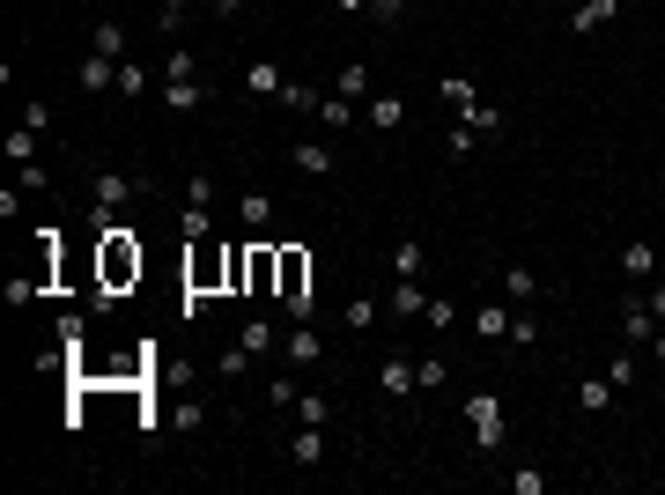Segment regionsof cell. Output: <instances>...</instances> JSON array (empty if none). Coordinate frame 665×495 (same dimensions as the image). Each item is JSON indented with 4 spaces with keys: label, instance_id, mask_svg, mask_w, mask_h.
Masks as SVG:
<instances>
[{
    "label": "cell",
    "instance_id": "cell-1",
    "mask_svg": "<svg viewBox=\"0 0 665 495\" xmlns=\"http://www.w3.org/2000/svg\"><path fill=\"white\" fill-rule=\"evenodd\" d=\"M133 281H141V237H133L126 222H111V230H104V244H97V303L126 296Z\"/></svg>",
    "mask_w": 665,
    "mask_h": 495
},
{
    "label": "cell",
    "instance_id": "cell-2",
    "mask_svg": "<svg viewBox=\"0 0 665 495\" xmlns=\"http://www.w3.org/2000/svg\"><path fill=\"white\" fill-rule=\"evenodd\" d=\"M466 429H473V444H481L488 459H496V451H503V436H510V422H503V399H496V392H473V399H466Z\"/></svg>",
    "mask_w": 665,
    "mask_h": 495
},
{
    "label": "cell",
    "instance_id": "cell-3",
    "mask_svg": "<svg viewBox=\"0 0 665 495\" xmlns=\"http://www.w3.org/2000/svg\"><path fill=\"white\" fill-rule=\"evenodd\" d=\"M133 193V178H126V170H97V207H89V230H111V222H119V200Z\"/></svg>",
    "mask_w": 665,
    "mask_h": 495
},
{
    "label": "cell",
    "instance_id": "cell-4",
    "mask_svg": "<svg viewBox=\"0 0 665 495\" xmlns=\"http://www.w3.org/2000/svg\"><path fill=\"white\" fill-rule=\"evenodd\" d=\"M281 363H289V370H318V363H326V340H318V326H311V318L281 333Z\"/></svg>",
    "mask_w": 665,
    "mask_h": 495
},
{
    "label": "cell",
    "instance_id": "cell-5",
    "mask_svg": "<svg viewBox=\"0 0 665 495\" xmlns=\"http://www.w3.org/2000/svg\"><path fill=\"white\" fill-rule=\"evenodd\" d=\"M237 222H244L252 237H266V230L281 222V200H274V193H259V185H244V193H237Z\"/></svg>",
    "mask_w": 665,
    "mask_h": 495
},
{
    "label": "cell",
    "instance_id": "cell-6",
    "mask_svg": "<svg viewBox=\"0 0 665 495\" xmlns=\"http://www.w3.org/2000/svg\"><path fill=\"white\" fill-rule=\"evenodd\" d=\"M621 281H636V289H643V281H658V244H651V237H629V244H621Z\"/></svg>",
    "mask_w": 665,
    "mask_h": 495
},
{
    "label": "cell",
    "instance_id": "cell-7",
    "mask_svg": "<svg viewBox=\"0 0 665 495\" xmlns=\"http://www.w3.org/2000/svg\"><path fill=\"white\" fill-rule=\"evenodd\" d=\"M74 82H82L89 97H104V89H119V60H104V52H89V60H74Z\"/></svg>",
    "mask_w": 665,
    "mask_h": 495
},
{
    "label": "cell",
    "instance_id": "cell-8",
    "mask_svg": "<svg viewBox=\"0 0 665 495\" xmlns=\"http://www.w3.org/2000/svg\"><path fill=\"white\" fill-rule=\"evenodd\" d=\"M621 333H629V348H651V333H658V318H651V303H643V289L621 303Z\"/></svg>",
    "mask_w": 665,
    "mask_h": 495
},
{
    "label": "cell",
    "instance_id": "cell-9",
    "mask_svg": "<svg viewBox=\"0 0 665 495\" xmlns=\"http://www.w3.org/2000/svg\"><path fill=\"white\" fill-rule=\"evenodd\" d=\"M377 385H385V399H407V392H422V377H414V355H385Z\"/></svg>",
    "mask_w": 665,
    "mask_h": 495
},
{
    "label": "cell",
    "instance_id": "cell-10",
    "mask_svg": "<svg viewBox=\"0 0 665 495\" xmlns=\"http://www.w3.org/2000/svg\"><path fill=\"white\" fill-rule=\"evenodd\" d=\"M496 289H503V303H510V311H518V303H540V274H532V266H503V281H496Z\"/></svg>",
    "mask_w": 665,
    "mask_h": 495
},
{
    "label": "cell",
    "instance_id": "cell-11",
    "mask_svg": "<svg viewBox=\"0 0 665 495\" xmlns=\"http://www.w3.org/2000/svg\"><path fill=\"white\" fill-rule=\"evenodd\" d=\"M289 459L318 473V466H326V429H318V422H303V429L289 436Z\"/></svg>",
    "mask_w": 665,
    "mask_h": 495
},
{
    "label": "cell",
    "instance_id": "cell-12",
    "mask_svg": "<svg viewBox=\"0 0 665 495\" xmlns=\"http://www.w3.org/2000/svg\"><path fill=\"white\" fill-rule=\"evenodd\" d=\"M126 45H133V37H126L119 15H104V23L89 30V52H104V60H126Z\"/></svg>",
    "mask_w": 665,
    "mask_h": 495
},
{
    "label": "cell",
    "instance_id": "cell-13",
    "mask_svg": "<svg viewBox=\"0 0 665 495\" xmlns=\"http://www.w3.org/2000/svg\"><path fill=\"white\" fill-rule=\"evenodd\" d=\"M289 163L303 170V178H333V148H326V141H296Z\"/></svg>",
    "mask_w": 665,
    "mask_h": 495
},
{
    "label": "cell",
    "instance_id": "cell-14",
    "mask_svg": "<svg viewBox=\"0 0 665 495\" xmlns=\"http://www.w3.org/2000/svg\"><path fill=\"white\" fill-rule=\"evenodd\" d=\"M385 311H392V318H422V311H429V289H422V281H392Z\"/></svg>",
    "mask_w": 665,
    "mask_h": 495
},
{
    "label": "cell",
    "instance_id": "cell-15",
    "mask_svg": "<svg viewBox=\"0 0 665 495\" xmlns=\"http://www.w3.org/2000/svg\"><path fill=\"white\" fill-rule=\"evenodd\" d=\"M318 126H333V133H348V126H363V111H355V97H318Z\"/></svg>",
    "mask_w": 665,
    "mask_h": 495
},
{
    "label": "cell",
    "instance_id": "cell-16",
    "mask_svg": "<svg viewBox=\"0 0 665 495\" xmlns=\"http://www.w3.org/2000/svg\"><path fill=\"white\" fill-rule=\"evenodd\" d=\"M466 326L481 333V340H510V303H503V296H496V303H481V311H473Z\"/></svg>",
    "mask_w": 665,
    "mask_h": 495
},
{
    "label": "cell",
    "instance_id": "cell-17",
    "mask_svg": "<svg viewBox=\"0 0 665 495\" xmlns=\"http://www.w3.org/2000/svg\"><path fill=\"white\" fill-rule=\"evenodd\" d=\"M363 119H370L377 133H399V126H407V104H399V97H392V89H377V97H370V111H363Z\"/></svg>",
    "mask_w": 665,
    "mask_h": 495
},
{
    "label": "cell",
    "instance_id": "cell-18",
    "mask_svg": "<svg viewBox=\"0 0 665 495\" xmlns=\"http://www.w3.org/2000/svg\"><path fill=\"white\" fill-rule=\"evenodd\" d=\"M614 15H621V0H584V8L569 15V30H577V37H592V30H606V23H614Z\"/></svg>",
    "mask_w": 665,
    "mask_h": 495
},
{
    "label": "cell",
    "instance_id": "cell-19",
    "mask_svg": "<svg viewBox=\"0 0 665 495\" xmlns=\"http://www.w3.org/2000/svg\"><path fill=\"white\" fill-rule=\"evenodd\" d=\"M37 141H45V133L15 119V126H8V141H0V148H8V163H15V170H23V163H37Z\"/></svg>",
    "mask_w": 665,
    "mask_h": 495
},
{
    "label": "cell",
    "instance_id": "cell-20",
    "mask_svg": "<svg viewBox=\"0 0 665 495\" xmlns=\"http://www.w3.org/2000/svg\"><path fill=\"white\" fill-rule=\"evenodd\" d=\"M459 119H466V126H473V133H488V141H496V133H503V126H510V119H503V104H488V97H473V104H466V111H459Z\"/></svg>",
    "mask_w": 665,
    "mask_h": 495
},
{
    "label": "cell",
    "instance_id": "cell-21",
    "mask_svg": "<svg viewBox=\"0 0 665 495\" xmlns=\"http://www.w3.org/2000/svg\"><path fill=\"white\" fill-rule=\"evenodd\" d=\"M281 82H289V74H281L274 60H252V67H244V89H252V97H281Z\"/></svg>",
    "mask_w": 665,
    "mask_h": 495
},
{
    "label": "cell",
    "instance_id": "cell-22",
    "mask_svg": "<svg viewBox=\"0 0 665 495\" xmlns=\"http://www.w3.org/2000/svg\"><path fill=\"white\" fill-rule=\"evenodd\" d=\"M392 274H399V281H422V237H399V252H392Z\"/></svg>",
    "mask_w": 665,
    "mask_h": 495
},
{
    "label": "cell",
    "instance_id": "cell-23",
    "mask_svg": "<svg viewBox=\"0 0 665 495\" xmlns=\"http://www.w3.org/2000/svg\"><path fill=\"white\" fill-rule=\"evenodd\" d=\"M296 422H318V429H326V422H333V399L318 392V385H311V392H296Z\"/></svg>",
    "mask_w": 665,
    "mask_h": 495
},
{
    "label": "cell",
    "instance_id": "cell-24",
    "mask_svg": "<svg viewBox=\"0 0 665 495\" xmlns=\"http://www.w3.org/2000/svg\"><path fill=\"white\" fill-rule=\"evenodd\" d=\"M333 89H340V97H355V104H363V97H370V67H363V60H348Z\"/></svg>",
    "mask_w": 665,
    "mask_h": 495
},
{
    "label": "cell",
    "instance_id": "cell-25",
    "mask_svg": "<svg viewBox=\"0 0 665 495\" xmlns=\"http://www.w3.org/2000/svg\"><path fill=\"white\" fill-rule=\"evenodd\" d=\"M237 340H244V348H252V355H266V348H281V333L266 326V318H244V333H237Z\"/></svg>",
    "mask_w": 665,
    "mask_h": 495
},
{
    "label": "cell",
    "instance_id": "cell-26",
    "mask_svg": "<svg viewBox=\"0 0 665 495\" xmlns=\"http://www.w3.org/2000/svg\"><path fill=\"white\" fill-rule=\"evenodd\" d=\"M119 97H133V104L148 97V67L141 60H119Z\"/></svg>",
    "mask_w": 665,
    "mask_h": 495
},
{
    "label": "cell",
    "instance_id": "cell-27",
    "mask_svg": "<svg viewBox=\"0 0 665 495\" xmlns=\"http://www.w3.org/2000/svg\"><path fill=\"white\" fill-rule=\"evenodd\" d=\"M606 399H614L606 377H584V385H577V407H584V414H606Z\"/></svg>",
    "mask_w": 665,
    "mask_h": 495
},
{
    "label": "cell",
    "instance_id": "cell-28",
    "mask_svg": "<svg viewBox=\"0 0 665 495\" xmlns=\"http://www.w3.org/2000/svg\"><path fill=\"white\" fill-rule=\"evenodd\" d=\"M429 333H451V326H459V303H451V296H429Z\"/></svg>",
    "mask_w": 665,
    "mask_h": 495
},
{
    "label": "cell",
    "instance_id": "cell-29",
    "mask_svg": "<svg viewBox=\"0 0 665 495\" xmlns=\"http://www.w3.org/2000/svg\"><path fill=\"white\" fill-rule=\"evenodd\" d=\"M340 326H348V333H370V326H377V303H370V296H355L348 311H340Z\"/></svg>",
    "mask_w": 665,
    "mask_h": 495
},
{
    "label": "cell",
    "instance_id": "cell-30",
    "mask_svg": "<svg viewBox=\"0 0 665 495\" xmlns=\"http://www.w3.org/2000/svg\"><path fill=\"white\" fill-rule=\"evenodd\" d=\"M200 97H207L200 82H163V104H170V111H193Z\"/></svg>",
    "mask_w": 665,
    "mask_h": 495
},
{
    "label": "cell",
    "instance_id": "cell-31",
    "mask_svg": "<svg viewBox=\"0 0 665 495\" xmlns=\"http://www.w3.org/2000/svg\"><path fill=\"white\" fill-rule=\"evenodd\" d=\"M510 495H547V473L540 466H510Z\"/></svg>",
    "mask_w": 665,
    "mask_h": 495
},
{
    "label": "cell",
    "instance_id": "cell-32",
    "mask_svg": "<svg viewBox=\"0 0 665 495\" xmlns=\"http://www.w3.org/2000/svg\"><path fill=\"white\" fill-rule=\"evenodd\" d=\"M163 82H193V52H185V45L163 52Z\"/></svg>",
    "mask_w": 665,
    "mask_h": 495
},
{
    "label": "cell",
    "instance_id": "cell-33",
    "mask_svg": "<svg viewBox=\"0 0 665 495\" xmlns=\"http://www.w3.org/2000/svg\"><path fill=\"white\" fill-rule=\"evenodd\" d=\"M606 385L629 392V385H636V355H606Z\"/></svg>",
    "mask_w": 665,
    "mask_h": 495
},
{
    "label": "cell",
    "instance_id": "cell-34",
    "mask_svg": "<svg viewBox=\"0 0 665 495\" xmlns=\"http://www.w3.org/2000/svg\"><path fill=\"white\" fill-rule=\"evenodd\" d=\"M414 377H422V392H436V385L451 377V363H444V355H422V363H414Z\"/></svg>",
    "mask_w": 665,
    "mask_h": 495
},
{
    "label": "cell",
    "instance_id": "cell-35",
    "mask_svg": "<svg viewBox=\"0 0 665 495\" xmlns=\"http://www.w3.org/2000/svg\"><path fill=\"white\" fill-rule=\"evenodd\" d=\"M281 111H318V97H311V89H303V82H281V97H274Z\"/></svg>",
    "mask_w": 665,
    "mask_h": 495
},
{
    "label": "cell",
    "instance_id": "cell-36",
    "mask_svg": "<svg viewBox=\"0 0 665 495\" xmlns=\"http://www.w3.org/2000/svg\"><path fill=\"white\" fill-rule=\"evenodd\" d=\"M200 237H215V222H207V207L185 200V244H200Z\"/></svg>",
    "mask_w": 665,
    "mask_h": 495
},
{
    "label": "cell",
    "instance_id": "cell-37",
    "mask_svg": "<svg viewBox=\"0 0 665 495\" xmlns=\"http://www.w3.org/2000/svg\"><path fill=\"white\" fill-rule=\"evenodd\" d=\"M244 355H252L244 340H237V348H222V355H215V377H244Z\"/></svg>",
    "mask_w": 665,
    "mask_h": 495
},
{
    "label": "cell",
    "instance_id": "cell-38",
    "mask_svg": "<svg viewBox=\"0 0 665 495\" xmlns=\"http://www.w3.org/2000/svg\"><path fill=\"white\" fill-rule=\"evenodd\" d=\"M296 392H303L296 377H274V385H266V407H296Z\"/></svg>",
    "mask_w": 665,
    "mask_h": 495
},
{
    "label": "cell",
    "instance_id": "cell-39",
    "mask_svg": "<svg viewBox=\"0 0 665 495\" xmlns=\"http://www.w3.org/2000/svg\"><path fill=\"white\" fill-rule=\"evenodd\" d=\"M185 8H193V0H156V23H163V37L185 23Z\"/></svg>",
    "mask_w": 665,
    "mask_h": 495
},
{
    "label": "cell",
    "instance_id": "cell-40",
    "mask_svg": "<svg viewBox=\"0 0 665 495\" xmlns=\"http://www.w3.org/2000/svg\"><path fill=\"white\" fill-rule=\"evenodd\" d=\"M444 104H451V111L473 104V82H466V74H451V82H444Z\"/></svg>",
    "mask_w": 665,
    "mask_h": 495
},
{
    "label": "cell",
    "instance_id": "cell-41",
    "mask_svg": "<svg viewBox=\"0 0 665 495\" xmlns=\"http://www.w3.org/2000/svg\"><path fill=\"white\" fill-rule=\"evenodd\" d=\"M473 141H481V133H473V126L459 119V126H451V141H444V148H451V156H473Z\"/></svg>",
    "mask_w": 665,
    "mask_h": 495
},
{
    "label": "cell",
    "instance_id": "cell-42",
    "mask_svg": "<svg viewBox=\"0 0 665 495\" xmlns=\"http://www.w3.org/2000/svg\"><path fill=\"white\" fill-rule=\"evenodd\" d=\"M407 15V0H370V23H399Z\"/></svg>",
    "mask_w": 665,
    "mask_h": 495
},
{
    "label": "cell",
    "instance_id": "cell-43",
    "mask_svg": "<svg viewBox=\"0 0 665 495\" xmlns=\"http://www.w3.org/2000/svg\"><path fill=\"white\" fill-rule=\"evenodd\" d=\"M643 303H651V318L665 326V281H643Z\"/></svg>",
    "mask_w": 665,
    "mask_h": 495
},
{
    "label": "cell",
    "instance_id": "cell-44",
    "mask_svg": "<svg viewBox=\"0 0 665 495\" xmlns=\"http://www.w3.org/2000/svg\"><path fill=\"white\" fill-rule=\"evenodd\" d=\"M207 8H215L222 23H230V15H244V0H207Z\"/></svg>",
    "mask_w": 665,
    "mask_h": 495
},
{
    "label": "cell",
    "instance_id": "cell-45",
    "mask_svg": "<svg viewBox=\"0 0 665 495\" xmlns=\"http://www.w3.org/2000/svg\"><path fill=\"white\" fill-rule=\"evenodd\" d=\"M333 15H370V0H333Z\"/></svg>",
    "mask_w": 665,
    "mask_h": 495
},
{
    "label": "cell",
    "instance_id": "cell-46",
    "mask_svg": "<svg viewBox=\"0 0 665 495\" xmlns=\"http://www.w3.org/2000/svg\"><path fill=\"white\" fill-rule=\"evenodd\" d=\"M651 355H658V363H665V326H658V333H651Z\"/></svg>",
    "mask_w": 665,
    "mask_h": 495
},
{
    "label": "cell",
    "instance_id": "cell-47",
    "mask_svg": "<svg viewBox=\"0 0 665 495\" xmlns=\"http://www.w3.org/2000/svg\"><path fill=\"white\" fill-rule=\"evenodd\" d=\"M658 185H665V178H658Z\"/></svg>",
    "mask_w": 665,
    "mask_h": 495
}]
</instances>
